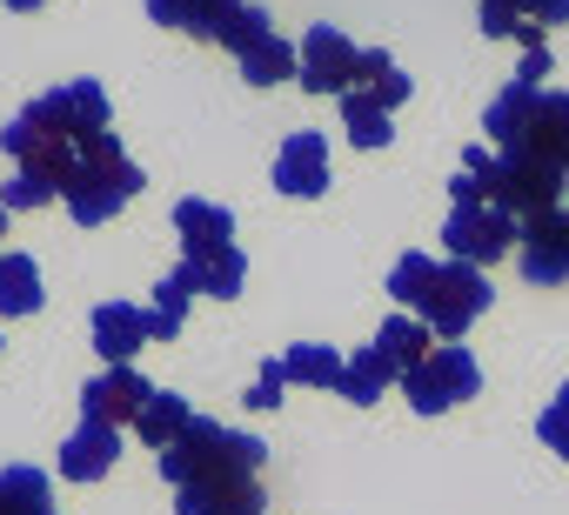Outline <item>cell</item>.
<instances>
[{"label":"cell","mask_w":569,"mask_h":515,"mask_svg":"<svg viewBox=\"0 0 569 515\" xmlns=\"http://www.w3.org/2000/svg\"><path fill=\"white\" fill-rule=\"evenodd\" d=\"M362 94H369V101H376L382 114H396V108L409 101V74H402V68H389V74H376V81H369Z\"/></svg>","instance_id":"obj_33"},{"label":"cell","mask_w":569,"mask_h":515,"mask_svg":"<svg viewBox=\"0 0 569 515\" xmlns=\"http://www.w3.org/2000/svg\"><path fill=\"white\" fill-rule=\"evenodd\" d=\"M268 462V442L241 435V428H221V422H188V435L174 448H161V475L181 488V482H214V475H261Z\"/></svg>","instance_id":"obj_2"},{"label":"cell","mask_w":569,"mask_h":515,"mask_svg":"<svg viewBox=\"0 0 569 515\" xmlns=\"http://www.w3.org/2000/svg\"><path fill=\"white\" fill-rule=\"evenodd\" d=\"M522 88H542L549 81V48H522V68H516Z\"/></svg>","instance_id":"obj_35"},{"label":"cell","mask_w":569,"mask_h":515,"mask_svg":"<svg viewBox=\"0 0 569 515\" xmlns=\"http://www.w3.org/2000/svg\"><path fill=\"white\" fill-rule=\"evenodd\" d=\"M562 214H569V208H562Z\"/></svg>","instance_id":"obj_41"},{"label":"cell","mask_w":569,"mask_h":515,"mask_svg":"<svg viewBox=\"0 0 569 515\" xmlns=\"http://www.w3.org/2000/svg\"><path fill=\"white\" fill-rule=\"evenodd\" d=\"M556 161H562V174H569V114H562V134H556Z\"/></svg>","instance_id":"obj_37"},{"label":"cell","mask_w":569,"mask_h":515,"mask_svg":"<svg viewBox=\"0 0 569 515\" xmlns=\"http://www.w3.org/2000/svg\"><path fill=\"white\" fill-rule=\"evenodd\" d=\"M154 388L141 382V368L134 362H121V368H101L88 388H81V415L88 422H108V428H121V422H134L141 415V402H148Z\"/></svg>","instance_id":"obj_11"},{"label":"cell","mask_w":569,"mask_h":515,"mask_svg":"<svg viewBox=\"0 0 569 515\" xmlns=\"http://www.w3.org/2000/svg\"><path fill=\"white\" fill-rule=\"evenodd\" d=\"M141 188H148V181H141V168L128 161V148L114 141V128L74 141V168H68V181H61V201H68V214H74L81 228L114 221Z\"/></svg>","instance_id":"obj_1"},{"label":"cell","mask_w":569,"mask_h":515,"mask_svg":"<svg viewBox=\"0 0 569 515\" xmlns=\"http://www.w3.org/2000/svg\"><path fill=\"white\" fill-rule=\"evenodd\" d=\"M0 234H8V208H0Z\"/></svg>","instance_id":"obj_40"},{"label":"cell","mask_w":569,"mask_h":515,"mask_svg":"<svg viewBox=\"0 0 569 515\" xmlns=\"http://www.w3.org/2000/svg\"><path fill=\"white\" fill-rule=\"evenodd\" d=\"M194 295H214V302H234L248 289V254L241 248H221V254H201V262H181L174 269Z\"/></svg>","instance_id":"obj_19"},{"label":"cell","mask_w":569,"mask_h":515,"mask_svg":"<svg viewBox=\"0 0 569 515\" xmlns=\"http://www.w3.org/2000/svg\"><path fill=\"white\" fill-rule=\"evenodd\" d=\"M0 148H8V161L21 168V174H41V181H68V168H74V141H54V134H41L28 114H14L8 128H0Z\"/></svg>","instance_id":"obj_10"},{"label":"cell","mask_w":569,"mask_h":515,"mask_svg":"<svg viewBox=\"0 0 569 515\" xmlns=\"http://www.w3.org/2000/svg\"><path fill=\"white\" fill-rule=\"evenodd\" d=\"M48 201H61V188L41 181V174H14L8 188H0V208H8V214H14V208H48Z\"/></svg>","instance_id":"obj_32"},{"label":"cell","mask_w":569,"mask_h":515,"mask_svg":"<svg viewBox=\"0 0 569 515\" xmlns=\"http://www.w3.org/2000/svg\"><path fill=\"white\" fill-rule=\"evenodd\" d=\"M0 8H14V14H34V8H41V0H0Z\"/></svg>","instance_id":"obj_38"},{"label":"cell","mask_w":569,"mask_h":515,"mask_svg":"<svg viewBox=\"0 0 569 515\" xmlns=\"http://www.w3.org/2000/svg\"><path fill=\"white\" fill-rule=\"evenodd\" d=\"M41 134H54V141H88V134H101L108 128V88L101 81H68V88H54V94H41L34 108H21Z\"/></svg>","instance_id":"obj_6"},{"label":"cell","mask_w":569,"mask_h":515,"mask_svg":"<svg viewBox=\"0 0 569 515\" xmlns=\"http://www.w3.org/2000/svg\"><path fill=\"white\" fill-rule=\"evenodd\" d=\"M268 34H274V28H268V14H261V8H248V0H241V8L228 14V28H221V48H228V54L241 61V54H248L254 41H268Z\"/></svg>","instance_id":"obj_30"},{"label":"cell","mask_w":569,"mask_h":515,"mask_svg":"<svg viewBox=\"0 0 569 515\" xmlns=\"http://www.w3.org/2000/svg\"><path fill=\"white\" fill-rule=\"evenodd\" d=\"M562 181H569V174H562L556 161L509 148V154L489 161V208H502V214H516V221L549 214V208H562Z\"/></svg>","instance_id":"obj_3"},{"label":"cell","mask_w":569,"mask_h":515,"mask_svg":"<svg viewBox=\"0 0 569 515\" xmlns=\"http://www.w3.org/2000/svg\"><path fill=\"white\" fill-rule=\"evenodd\" d=\"M234 515H268V508H261V502H248V508H234Z\"/></svg>","instance_id":"obj_39"},{"label":"cell","mask_w":569,"mask_h":515,"mask_svg":"<svg viewBox=\"0 0 569 515\" xmlns=\"http://www.w3.org/2000/svg\"><path fill=\"white\" fill-rule=\"evenodd\" d=\"M274 188L296 194V201H316V194L329 188V141H322L316 128H302V134L281 141V154H274Z\"/></svg>","instance_id":"obj_12"},{"label":"cell","mask_w":569,"mask_h":515,"mask_svg":"<svg viewBox=\"0 0 569 515\" xmlns=\"http://www.w3.org/2000/svg\"><path fill=\"white\" fill-rule=\"evenodd\" d=\"M41 269H34V254H8L0 248V315H34L41 309Z\"/></svg>","instance_id":"obj_21"},{"label":"cell","mask_w":569,"mask_h":515,"mask_svg":"<svg viewBox=\"0 0 569 515\" xmlns=\"http://www.w3.org/2000/svg\"><path fill=\"white\" fill-rule=\"evenodd\" d=\"M281 388H289V375H281V362H268V368L254 375V388H248V408H274Z\"/></svg>","instance_id":"obj_34"},{"label":"cell","mask_w":569,"mask_h":515,"mask_svg":"<svg viewBox=\"0 0 569 515\" xmlns=\"http://www.w3.org/2000/svg\"><path fill=\"white\" fill-rule=\"evenodd\" d=\"M489 302H496V289H489L482 269H469V262H442V269H436V289H429V302H422V322H429L436 342H462L469 322L489 315Z\"/></svg>","instance_id":"obj_4"},{"label":"cell","mask_w":569,"mask_h":515,"mask_svg":"<svg viewBox=\"0 0 569 515\" xmlns=\"http://www.w3.org/2000/svg\"><path fill=\"white\" fill-rule=\"evenodd\" d=\"M0 515H61L54 495H48V475L14 462V468H0Z\"/></svg>","instance_id":"obj_22"},{"label":"cell","mask_w":569,"mask_h":515,"mask_svg":"<svg viewBox=\"0 0 569 515\" xmlns=\"http://www.w3.org/2000/svg\"><path fill=\"white\" fill-rule=\"evenodd\" d=\"M516 262H522V282H536V289L569 282V214L562 208L516 221Z\"/></svg>","instance_id":"obj_9"},{"label":"cell","mask_w":569,"mask_h":515,"mask_svg":"<svg viewBox=\"0 0 569 515\" xmlns=\"http://www.w3.org/2000/svg\"><path fill=\"white\" fill-rule=\"evenodd\" d=\"M188 302H194V289H188L181 275H161V282H154V302H148V335H154V342H174L181 322H188Z\"/></svg>","instance_id":"obj_27"},{"label":"cell","mask_w":569,"mask_h":515,"mask_svg":"<svg viewBox=\"0 0 569 515\" xmlns=\"http://www.w3.org/2000/svg\"><path fill=\"white\" fill-rule=\"evenodd\" d=\"M476 388H482V368H476V355L462 342H436V355L402 375V395H409L416 415H442V408L469 402Z\"/></svg>","instance_id":"obj_5"},{"label":"cell","mask_w":569,"mask_h":515,"mask_svg":"<svg viewBox=\"0 0 569 515\" xmlns=\"http://www.w3.org/2000/svg\"><path fill=\"white\" fill-rule=\"evenodd\" d=\"M536 435H542V448H556L562 462H569V382L556 388V402L536 415Z\"/></svg>","instance_id":"obj_31"},{"label":"cell","mask_w":569,"mask_h":515,"mask_svg":"<svg viewBox=\"0 0 569 515\" xmlns=\"http://www.w3.org/2000/svg\"><path fill=\"white\" fill-rule=\"evenodd\" d=\"M248 502H261L254 475H214V482H181L174 488V515H234Z\"/></svg>","instance_id":"obj_16"},{"label":"cell","mask_w":569,"mask_h":515,"mask_svg":"<svg viewBox=\"0 0 569 515\" xmlns=\"http://www.w3.org/2000/svg\"><path fill=\"white\" fill-rule=\"evenodd\" d=\"M489 161H496V148H462V168H456V181H449L456 208H482V201H489Z\"/></svg>","instance_id":"obj_29"},{"label":"cell","mask_w":569,"mask_h":515,"mask_svg":"<svg viewBox=\"0 0 569 515\" xmlns=\"http://www.w3.org/2000/svg\"><path fill=\"white\" fill-rule=\"evenodd\" d=\"M234 8H241V0H148V21L181 28L194 41H221V28H228Z\"/></svg>","instance_id":"obj_18"},{"label":"cell","mask_w":569,"mask_h":515,"mask_svg":"<svg viewBox=\"0 0 569 515\" xmlns=\"http://www.w3.org/2000/svg\"><path fill=\"white\" fill-rule=\"evenodd\" d=\"M529 21L536 28H562L569 21V0H529Z\"/></svg>","instance_id":"obj_36"},{"label":"cell","mask_w":569,"mask_h":515,"mask_svg":"<svg viewBox=\"0 0 569 515\" xmlns=\"http://www.w3.org/2000/svg\"><path fill=\"white\" fill-rule=\"evenodd\" d=\"M302 68V48L296 41H281V34H268V41H254L248 54H241V74L254 81V88H274V81H289Z\"/></svg>","instance_id":"obj_25"},{"label":"cell","mask_w":569,"mask_h":515,"mask_svg":"<svg viewBox=\"0 0 569 515\" xmlns=\"http://www.w3.org/2000/svg\"><path fill=\"white\" fill-rule=\"evenodd\" d=\"M141 342H154V335H148V309H134V302H101V309H94V349H101L108 368L134 362Z\"/></svg>","instance_id":"obj_14"},{"label":"cell","mask_w":569,"mask_h":515,"mask_svg":"<svg viewBox=\"0 0 569 515\" xmlns=\"http://www.w3.org/2000/svg\"><path fill=\"white\" fill-rule=\"evenodd\" d=\"M342 128H349V141H356V148H389V141H396L389 114H382L362 88H349V94H342Z\"/></svg>","instance_id":"obj_28"},{"label":"cell","mask_w":569,"mask_h":515,"mask_svg":"<svg viewBox=\"0 0 569 515\" xmlns=\"http://www.w3.org/2000/svg\"><path fill=\"white\" fill-rule=\"evenodd\" d=\"M296 74H302L309 94H336V101H342V94L356 88V74H362V48H356L342 28L316 21V28L302 34V68H296Z\"/></svg>","instance_id":"obj_8"},{"label":"cell","mask_w":569,"mask_h":515,"mask_svg":"<svg viewBox=\"0 0 569 515\" xmlns=\"http://www.w3.org/2000/svg\"><path fill=\"white\" fill-rule=\"evenodd\" d=\"M114 455H121V428L81 415V428L61 442V475H68V482H101V475L114 468Z\"/></svg>","instance_id":"obj_15"},{"label":"cell","mask_w":569,"mask_h":515,"mask_svg":"<svg viewBox=\"0 0 569 515\" xmlns=\"http://www.w3.org/2000/svg\"><path fill=\"white\" fill-rule=\"evenodd\" d=\"M174 234H181V262H201V254L234 248V214L221 201H174Z\"/></svg>","instance_id":"obj_13"},{"label":"cell","mask_w":569,"mask_h":515,"mask_svg":"<svg viewBox=\"0 0 569 515\" xmlns=\"http://www.w3.org/2000/svg\"><path fill=\"white\" fill-rule=\"evenodd\" d=\"M436 269H442V262H429V254H416V248L389 269V295H396L402 315H422V302H429V289H436Z\"/></svg>","instance_id":"obj_26"},{"label":"cell","mask_w":569,"mask_h":515,"mask_svg":"<svg viewBox=\"0 0 569 515\" xmlns=\"http://www.w3.org/2000/svg\"><path fill=\"white\" fill-rule=\"evenodd\" d=\"M442 241H449V262H469V269H489V262H502V254H516V214H502V208H456L449 214V228H442Z\"/></svg>","instance_id":"obj_7"},{"label":"cell","mask_w":569,"mask_h":515,"mask_svg":"<svg viewBox=\"0 0 569 515\" xmlns=\"http://www.w3.org/2000/svg\"><path fill=\"white\" fill-rule=\"evenodd\" d=\"M281 375L302 382V388H336L342 382V355L329 342H296L289 355H281Z\"/></svg>","instance_id":"obj_24"},{"label":"cell","mask_w":569,"mask_h":515,"mask_svg":"<svg viewBox=\"0 0 569 515\" xmlns=\"http://www.w3.org/2000/svg\"><path fill=\"white\" fill-rule=\"evenodd\" d=\"M376 355H382V362L396 368V382H402L409 368H422V362L436 355V335H429L422 315H402V309H396V315L376 329Z\"/></svg>","instance_id":"obj_17"},{"label":"cell","mask_w":569,"mask_h":515,"mask_svg":"<svg viewBox=\"0 0 569 515\" xmlns=\"http://www.w3.org/2000/svg\"><path fill=\"white\" fill-rule=\"evenodd\" d=\"M188 422H194L188 395H174V388H154V395L141 402V415H134V435H141V448H174V442L188 435Z\"/></svg>","instance_id":"obj_20"},{"label":"cell","mask_w":569,"mask_h":515,"mask_svg":"<svg viewBox=\"0 0 569 515\" xmlns=\"http://www.w3.org/2000/svg\"><path fill=\"white\" fill-rule=\"evenodd\" d=\"M389 382H396V368H389V362L376 355V342H369V349H356V355L342 362L336 395H349V402H362V408H369V402H382V395H389Z\"/></svg>","instance_id":"obj_23"}]
</instances>
